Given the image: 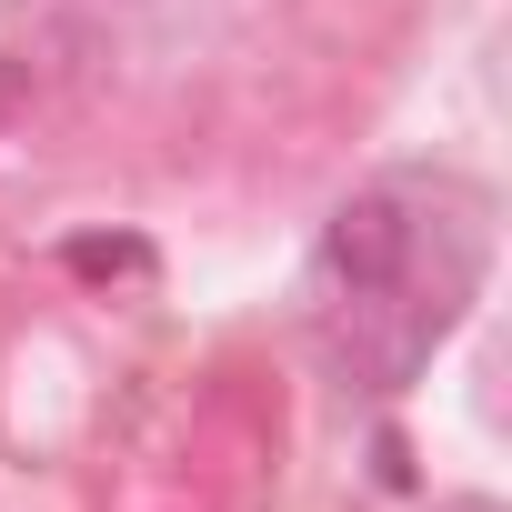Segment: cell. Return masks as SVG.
I'll return each mask as SVG.
<instances>
[{
  "instance_id": "1",
  "label": "cell",
  "mask_w": 512,
  "mask_h": 512,
  "mask_svg": "<svg viewBox=\"0 0 512 512\" xmlns=\"http://www.w3.org/2000/svg\"><path fill=\"white\" fill-rule=\"evenodd\" d=\"M322 262H332V282H342L352 302H382V292L402 282V262H412V211H402L392 191H352V201L332 211V231H322Z\"/></svg>"
},
{
  "instance_id": "2",
  "label": "cell",
  "mask_w": 512,
  "mask_h": 512,
  "mask_svg": "<svg viewBox=\"0 0 512 512\" xmlns=\"http://www.w3.org/2000/svg\"><path fill=\"white\" fill-rule=\"evenodd\" d=\"M71 272H91V282H111V272H151V251H141V241H71Z\"/></svg>"
},
{
  "instance_id": "3",
  "label": "cell",
  "mask_w": 512,
  "mask_h": 512,
  "mask_svg": "<svg viewBox=\"0 0 512 512\" xmlns=\"http://www.w3.org/2000/svg\"><path fill=\"white\" fill-rule=\"evenodd\" d=\"M11 91H21V71H11V61H0V101H11Z\"/></svg>"
},
{
  "instance_id": "4",
  "label": "cell",
  "mask_w": 512,
  "mask_h": 512,
  "mask_svg": "<svg viewBox=\"0 0 512 512\" xmlns=\"http://www.w3.org/2000/svg\"><path fill=\"white\" fill-rule=\"evenodd\" d=\"M452 512H492V502H452Z\"/></svg>"
}]
</instances>
